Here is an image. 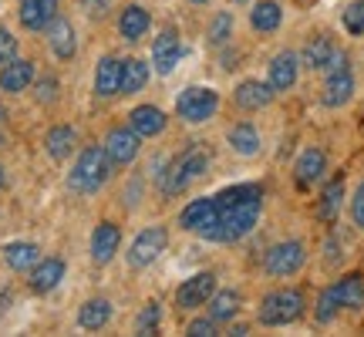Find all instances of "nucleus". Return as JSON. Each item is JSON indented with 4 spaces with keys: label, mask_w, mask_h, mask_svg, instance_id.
I'll return each instance as SVG.
<instances>
[{
    "label": "nucleus",
    "mask_w": 364,
    "mask_h": 337,
    "mask_svg": "<svg viewBox=\"0 0 364 337\" xmlns=\"http://www.w3.org/2000/svg\"><path fill=\"white\" fill-rule=\"evenodd\" d=\"M149 24H152V17H149V11L139 7V4H129V7L122 11V17H118V31H122L125 41H142Z\"/></svg>",
    "instance_id": "obj_23"
},
{
    "label": "nucleus",
    "mask_w": 364,
    "mask_h": 337,
    "mask_svg": "<svg viewBox=\"0 0 364 337\" xmlns=\"http://www.w3.org/2000/svg\"><path fill=\"white\" fill-rule=\"evenodd\" d=\"M338 257H341V253H338V243L331 240V243H327V263H334Z\"/></svg>",
    "instance_id": "obj_41"
},
{
    "label": "nucleus",
    "mask_w": 364,
    "mask_h": 337,
    "mask_svg": "<svg viewBox=\"0 0 364 337\" xmlns=\"http://www.w3.org/2000/svg\"><path fill=\"white\" fill-rule=\"evenodd\" d=\"M44 145H48L51 159L65 162V159L71 156V152H75V145H78V135H75V129H71V125H54V129L48 132Z\"/></svg>",
    "instance_id": "obj_29"
},
{
    "label": "nucleus",
    "mask_w": 364,
    "mask_h": 337,
    "mask_svg": "<svg viewBox=\"0 0 364 337\" xmlns=\"http://www.w3.org/2000/svg\"><path fill=\"white\" fill-rule=\"evenodd\" d=\"M182 58V44H179V34L176 31H162L152 44V65H156L159 75H172V68L179 65Z\"/></svg>",
    "instance_id": "obj_13"
},
{
    "label": "nucleus",
    "mask_w": 364,
    "mask_h": 337,
    "mask_svg": "<svg viewBox=\"0 0 364 337\" xmlns=\"http://www.w3.org/2000/svg\"><path fill=\"white\" fill-rule=\"evenodd\" d=\"M38 260H41V250L34 243H11V247H4V263L17 273L31 270Z\"/></svg>",
    "instance_id": "obj_32"
},
{
    "label": "nucleus",
    "mask_w": 364,
    "mask_h": 337,
    "mask_svg": "<svg viewBox=\"0 0 364 337\" xmlns=\"http://www.w3.org/2000/svg\"><path fill=\"white\" fill-rule=\"evenodd\" d=\"M307 263V247L300 243V240H287V243H277V247L267 250V257H263V270L270 273V277H294L300 273V267Z\"/></svg>",
    "instance_id": "obj_7"
},
{
    "label": "nucleus",
    "mask_w": 364,
    "mask_h": 337,
    "mask_svg": "<svg viewBox=\"0 0 364 337\" xmlns=\"http://www.w3.org/2000/svg\"><path fill=\"white\" fill-rule=\"evenodd\" d=\"M280 21H284V7H280L277 0H260V4H253V11H250V24H253V31H260V34L277 31Z\"/></svg>",
    "instance_id": "obj_27"
},
{
    "label": "nucleus",
    "mask_w": 364,
    "mask_h": 337,
    "mask_svg": "<svg viewBox=\"0 0 364 337\" xmlns=\"http://www.w3.org/2000/svg\"><path fill=\"white\" fill-rule=\"evenodd\" d=\"M193 4H209V0H193Z\"/></svg>",
    "instance_id": "obj_44"
},
{
    "label": "nucleus",
    "mask_w": 364,
    "mask_h": 337,
    "mask_svg": "<svg viewBox=\"0 0 364 337\" xmlns=\"http://www.w3.org/2000/svg\"><path fill=\"white\" fill-rule=\"evenodd\" d=\"M159 317H162V311H159L156 300L145 304V311L139 314V321H135V331H139V334H152V331L159 327Z\"/></svg>",
    "instance_id": "obj_36"
},
{
    "label": "nucleus",
    "mask_w": 364,
    "mask_h": 337,
    "mask_svg": "<svg viewBox=\"0 0 364 337\" xmlns=\"http://www.w3.org/2000/svg\"><path fill=\"white\" fill-rule=\"evenodd\" d=\"M166 243H169V233H166V226H145L142 233L132 240L129 247V263L135 267V270H145V267H152L156 263V257L166 250Z\"/></svg>",
    "instance_id": "obj_8"
},
{
    "label": "nucleus",
    "mask_w": 364,
    "mask_h": 337,
    "mask_svg": "<svg viewBox=\"0 0 364 337\" xmlns=\"http://www.w3.org/2000/svg\"><path fill=\"white\" fill-rule=\"evenodd\" d=\"M44 31H48V44H51L54 58L71 61V58H75V51H78V41H75V27H71V21H65V17H54Z\"/></svg>",
    "instance_id": "obj_15"
},
{
    "label": "nucleus",
    "mask_w": 364,
    "mask_h": 337,
    "mask_svg": "<svg viewBox=\"0 0 364 337\" xmlns=\"http://www.w3.org/2000/svg\"><path fill=\"white\" fill-rule=\"evenodd\" d=\"M206 168H209V152L196 142V145H189L179 159H172L166 172H159V189H162V196H179L182 189H186L196 176H203Z\"/></svg>",
    "instance_id": "obj_2"
},
{
    "label": "nucleus",
    "mask_w": 364,
    "mask_h": 337,
    "mask_svg": "<svg viewBox=\"0 0 364 337\" xmlns=\"http://www.w3.org/2000/svg\"><path fill=\"white\" fill-rule=\"evenodd\" d=\"M354 95V75L348 68H341V71H327V81H324V91H321V102L327 108H341V105H348Z\"/></svg>",
    "instance_id": "obj_12"
},
{
    "label": "nucleus",
    "mask_w": 364,
    "mask_h": 337,
    "mask_svg": "<svg viewBox=\"0 0 364 337\" xmlns=\"http://www.w3.org/2000/svg\"><path fill=\"white\" fill-rule=\"evenodd\" d=\"M294 4H297V7H314L317 0H294Z\"/></svg>",
    "instance_id": "obj_42"
},
{
    "label": "nucleus",
    "mask_w": 364,
    "mask_h": 337,
    "mask_svg": "<svg viewBox=\"0 0 364 337\" xmlns=\"http://www.w3.org/2000/svg\"><path fill=\"white\" fill-rule=\"evenodd\" d=\"M118 243H122V230L115 223H98L95 233H91V260L105 267L118 253Z\"/></svg>",
    "instance_id": "obj_16"
},
{
    "label": "nucleus",
    "mask_w": 364,
    "mask_h": 337,
    "mask_svg": "<svg viewBox=\"0 0 364 337\" xmlns=\"http://www.w3.org/2000/svg\"><path fill=\"white\" fill-rule=\"evenodd\" d=\"M189 334L193 337H213L216 334V321H213V317H196L193 324H189Z\"/></svg>",
    "instance_id": "obj_38"
},
{
    "label": "nucleus",
    "mask_w": 364,
    "mask_h": 337,
    "mask_svg": "<svg viewBox=\"0 0 364 337\" xmlns=\"http://www.w3.org/2000/svg\"><path fill=\"white\" fill-rule=\"evenodd\" d=\"M226 142L233 145V152H240V156H257L260 152V132L250 122H240V125L226 132Z\"/></svg>",
    "instance_id": "obj_28"
},
{
    "label": "nucleus",
    "mask_w": 364,
    "mask_h": 337,
    "mask_svg": "<svg viewBox=\"0 0 364 337\" xmlns=\"http://www.w3.org/2000/svg\"><path fill=\"white\" fill-rule=\"evenodd\" d=\"M297 75H300V61L294 51H280L270 61V88L273 91H290L297 85Z\"/></svg>",
    "instance_id": "obj_18"
},
{
    "label": "nucleus",
    "mask_w": 364,
    "mask_h": 337,
    "mask_svg": "<svg viewBox=\"0 0 364 337\" xmlns=\"http://www.w3.org/2000/svg\"><path fill=\"white\" fill-rule=\"evenodd\" d=\"M334 41L327 38V34H317V38L307 41V48H304V65L311 68V71H327V65L334 61Z\"/></svg>",
    "instance_id": "obj_24"
},
{
    "label": "nucleus",
    "mask_w": 364,
    "mask_h": 337,
    "mask_svg": "<svg viewBox=\"0 0 364 337\" xmlns=\"http://www.w3.org/2000/svg\"><path fill=\"white\" fill-rule=\"evenodd\" d=\"M230 38H233V14L220 11L213 17V27H209V44H213V48H223Z\"/></svg>",
    "instance_id": "obj_34"
},
{
    "label": "nucleus",
    "mask_w": 364,
    "mask_h": 337,
    "mask_svg": "<svg viewBox=\"0 0 364 337\" xmlns=\"http://www.w3.org/2000/svg\"><path fill=\"white\" fill-rule=\"evenodd\" d=\"M0 186H4V168H0Z\"/></svg>",
    "instance_id": "obj_43"
},
{
    "label": "nucleus",
    "mask_w": 364,
    "mask_h": 337,
    "mask_svg": "<svg viewBox=\"0 0 364 337\" xmlns=\"http://www.w3.org/2000/svg\"><path fill=\"white\" fill-rule=\"evenodd\" d=\"M324 168H327L324 152H321V149H307V152L297 159V168H294V172H297V186L300 189H311L314 182L324 176Z\"/></svg>",
    "instance_id": "obj_22"
},
{
    "label": "nucleus",
    "mask_w": 364,
    "mask_h": 337,
    "mask_svg": "<svg viewBox=\"0 0 364 337\" xmlns=\"http://www.w3.org/2000/svg\"><path fill=\"white\" fill-rule=\"evenodd\" d=\"M351 216H354V223L364 230V182L358 186V193H354V199H351Z\"/></svg>",
    "instance_id": "obj_39"
},
{
    "label": "nucleus",
    "mask_w": 364,
    "mask_h": 337,
    "mask_svg": "<svg viewBox=\"0 0 364 337\" xmlns=\"http://www.w3.org/2000/svg\"><path fill=\"white\" fill-rule=\"evenodd\" d=\"M213 294H216V277L209 270L196 273L189 280H182V287L176 290V307H179V311H196V307H203Z\"/></svg>",
    "instance_id": "obj_11"
},
{
    "label": "nucleus",
    "mask_w": 364,
    "mask_h": 337,
    "mask_svg": "<svg viewBox=\"0 0 364 337\" xmlns=\"http://www.w3.org/2000/svg\"><path fill=\"white\" fill-rule=\"evenodd\" d=\"M112 162L105 156L102 145H88V149H81L78 162L71 168V176H68V186L75 189V193H98L108 176H112Z\"/></svg>",
    "instance_id": "obj_4"
},
{
    "label": "nucleus",
    "mask_w": 364,
    "mask_h": 337,
    "mask_svg": "<svg viewBox=\"0 0 364 337\" xmlns=\"http://www.w3.org/2000/svg\"><path fill=\"white\" fill-rule=\"evenodd\" d=\"M358 311L364 307V277L361 273H351V277H341L338 284H331L317 300V321L321 324H331L338 311Z\"/></svg>",
    "instance_id": "obj_3"
},
{
    "label": "nucleus",
    "mask_w": 364,
    "mask_h": 337,
    "mask_svg": "<svg viewBox=\"0 0 364 337\" xmlns=\"http://www.w3.org/2000/svg\"><path fill=\"white\" fill-rule=\"evenodd\" d=\"M300 314H304V294L297 287H287V290H273L260 300V324L263 327H284L294 324Z\"/></svg>",
    "instance_id": "obj_5"
},
{
    "label": "nucleus",
    "mask_w": 364,
    "mask_h": 337,
    "mask_svg": "<svg viewBox=\"0 0 364 337\" xmlns=\"http://www.w3.org/2000/svg\"><path fill=\"white\" fill-rule=\"evenodd\" d=\"M61 280H65V263L51 257V260H38V263L31 267V280H27V284H31L34 294H51Z\"/></svg>",
    "instance_id": "obj_17"
},
{
    "label": "nucleus",
    "mask_w": 364,
    "mask_h": 337,
    "mask_svg": "<svg viewBox=\"0 0 364 337\" xmlns=\"http://www.w3.org/2000/svg\"><path fill=\"white\" fill-rule=\"evenodd\" d=\"M122 88V61L118 58H102L98 61V71H95V91L102 98H112Z\"/></svg>",
    "instance_id": "obj_26"
},
{
    "label": "nucleus",
    "mask_w": 364,
    "mask_h": 337,
    "mask_svg": "<svg viewBox=\"0 0 364 337\" xmlns=\"http://www.w3.org/2000/svg\"><path fill=\"white\" fill-rule=\"evenodd\" d=\"M240 314V294L236 290H220L209 297V317L220 324V321H233Z\"/></svg>",
    "instance_id": "obj_33"
},
{
    "label": "nucleus",
    "mask_w": 364,
    "mask_h": 337,
    "mask_svg": "<svg viewBox=\"0 0 364 337\" xmlns=\"http://www.w3.org/2000/svg\"><path fill=\"white\" fill-rule=\"evenodd\" d=\"M213 203H216V233H213V243H236L247 233H253V226L260 220L263 189L253 186V182H240V186H230V189L216 193Z\"/></svg>",
    "instance_id": "obj_1"
},
{
    "label": "nucleus",
    "mask_w": 364,
    "mask_h": 337,
    "mask_svg": "<svg viewBox=\"0 0 364 337\" xmlns=\"http://www.w3.org/2000/svg\"><path fill=\"white\" fill-rule=\"evenodd\" d=\"M14 54H17V41H14V34L7 27H0V65H7Z\"/></svg>",
    "instance_id": "obj_37"
},
{
    "label": "nucleus",
    "mask_w": 364,
    "mask_h": 337,
    "mask_svg": "<svg viewBox=\"0 0 364 337\" xmlns=\"http://www.w3.org/2000/svg\"><path fill=\"white\" fill-rule=\"evenodd\" d=\"M54 91H58V81L54 78H41L38 81V102H54Z\"/></svg>",
    "instance_id": "obj_40"
},
{
    "label": "nucleus",
    "mask_w": 364,
    "mask_h": 337,
    "mask_svg": "<svg viewBox=\"0 0 364 337\" xmlns=\"http://www.w3.org/2000/svg\"><path fill=\"white\" fill-rule=\"evenodd\" d=\"M34 81V65L31 61H7L4 65V71H0V91H7V95H17V91H24L27 85Z\"/></svg>",
    "instance_id": "obj_21"
},
{
    "label": "nucleus",
    "mask_w": 364,
    "mask_h": 337,
    "mask_svg": "<svg viewBox=\"0 0 364 337\" xmlns=\"http://www.w3.org/2000/svg\"><path fill=\"white\" fill-rule=\"evenodd\" d=\"M216 108H220V95L213 88H203V85H189V88L176 98V115H179L182 122H189V125L209 122V118L216 115Z\"/></svg>",
    "instance_id": "obj_6"
},
{
    "label": "nucleus",
    "mask_w": 364,
    "mask_h": 337,
    "mask_svg": "<svg viewBox=\"0 0 364 337\" xmlns=\"http://www.w3.org/2000/svg\"><path fill=\"white\" fill-rule=\"evenodd\" d=\"M108 317H112V304L105 297H91L88 304L81 307L78 324L85 327V331H102V327L108 324Z\"/></svg>",
    "instance_id": "obj_30"
},
{
    "label": "nucleus",
    "mask_w": 364,
    "mask_h": 337,
    "mask_svg": "<svg viewBox=\"0 0 364 337\" xmlns=\"http://www.w3.org/2000/svg\"><path fill=\"white\" fill-rule=\"evenodd\" d=\"M105 156H108V162L115 168L129 166V162H135V156H139V149H142V135L132 129H112L108 135H105Z\"/></svg>",
    "instance_id": "obj_9"
},
{
    "label": "nucleus",
    "mask_w": 364,
    "mask_h": 337,
    "mask_svg": "<svg viewBox=\"0 0 364 337\" xmlns=\"http://www.w3.org/2000/svg\"><path fill=\"white\" fill-rule=\"evenodd\" d=\"M58 17V0H21V24L27 31H44Z\"/></svg>",
    "instance_id": "obj_20"
},
{
    "label": "nucleus",
    "mask_w": 364,
    "mask_h": 337,
    "mask_svg": "<svg viewBox=\"0 0 364 337\" xmlns=\"http://www.w3.org/2000/svg\"><path fill=\"white\" fill-rule=\"evenodd\" d=\"M179 226L189 230V233H199L203 240H213V233H216V203H213V196L209 199H193L182 209Z\"/></svg>",
    "instance_id": "obj_10"
},
{
    "label": "nucleus",
    "mask_w": 364,
    "mask_h": 337,
    "mask_svg": "<svg viewBox=\"0 0 364 337\" xmlns=\"http://www.w3.org/2000/svg\"><path fill=\"white\" fill-rule=\"evenodd\" d=\"M129 125L142 139H156V135L166 132V115H162V108H156V105H139V108H132Z\"/></svg>",
    "instance_id": "obj_19"
},
{
    "label": "nucleus",
    "mask_w": 364,
    "mask_h": 337,
    "mask_svg": "<svg viewBox=\"0 0 364 337\" xmlns=\"http://www.w3.org/2000/svg\"><path fill=\"white\" fill-rule=\"evenodd\" d=\"M273 95H277V91L270 88V81L250 78L236 88L233 102H236V108H243V112H260V108H267V105L273 102Z\"/></svg>",
    "instance_id": "obj_14"
},
{
    "label": "nucleus",
    "mask_w": 364,
    "mask_h": 337,
    "mask_svg": "<svg viewBox=\"0 0 364 337\" xmlns=\"http://www.w3.org/2000/svg\"><path fill=\"white\" fill-rule=\"evenodd\" d=\"M145 81H149V65L145 61H139V58L122 61V88H118V95H135V91L145 88Z\"/></svg>",
    "instance_id": "obj_31"
},
{
    "label": "nucleus",
    "mask_w": 364,
    "mask_h": 337,
    "mask_svg": "<svg viewBox=\"0 0 364 337\" xmlns=\"http://www.w3.org/2000/svg\"><path fill=\"white\" fill-rule=\"evenodd\" d=\"M344 27H348V34H364V0H354L351 7L344 11Z\"/></svg>",
    "instance_id": "obj_35"
},
{
    "label": "nucleus",
    "mask_w": 364,
    "mask_h": 337,
    "mask_svg": "<svg viewBox=\"0 0 364 337\" xmlns=\"http://www.w3.org/2000/svg\"><path fill=\"white\" fill-rule=\"evenodd\" d=\"M0 118H4V105H0Z\"/></svg>",
    "instance_id": "obj_45"
},
{
    "label": "nucleus",
    "mask_w": 364,
    "mask_h": 337,
    "mask_svg": "<svg viewBox=\"0 0 364 337\" xmlns=\"http://www.w3.org/2000/svg\"><path fill=\"white\" fill-rule=\"evenodd\" d=\"M341 199H344V176H334V179L324 186V193H321V203H317V220L321 223H334L341 213Z\"/></svg>",
    "instance_id": "obj_25"
}]
</instances>
